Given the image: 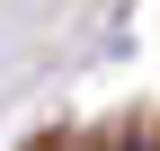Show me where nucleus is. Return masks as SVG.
I'll return each instance as SVG.
<instances>
[{"instance_id":"1","label":"nucleus","mask_w":160,"mask_h":151,"mask_svg":"<svg viewBox=\"0 0 160 151\" xmlns=\"http://www.w3.org/2000/svg\"><path fill=\"white\" fill-rule=\"evenodd\" d=\"M133 151H142V142H133Z\"/></svg>"}]
</instances>
